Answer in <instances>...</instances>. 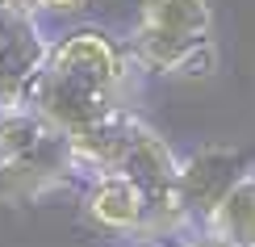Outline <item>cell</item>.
Masks as SVG:
<instances>
[{"instance_id":"1","label":"cell","mask_w":255,"mask_h":247,"mask_svg":"<svg viewBox=\"0 0 255 247\" xmlns=\"http://www.w3.org/2000/svg\"><path fill=\"white\" fill-rule=\"evenodd\" d=\"M134 71L138 67L122 38H113L101 25H80L50 42V55L38 80L29 84L25 105L55 122L71 143H80L109 117L130 109Z\"/></svg>"},{"instance_id":"2","label":"cell","mask_w":255,"mask_h":247,"mask_svg":"<svg viewBox=\"0 0 255 247\" xmlns=\"http://www.w3.org/2000/svg\"><path fill=\"white\" fill-rule=\"evenodd\" d=\"M126 46L151 76H209L218 63L209 0H138Z\"/></svg>"},{"instance_id":"3","label":"cell","mask_w":255,"mask_h":247,"mask_svg":"<svg viewBox=\"0 0 255 247\" xmlns=\"http://www.w3.org/2000/svg\"><path fill=\"white\" fill-rule=\"evenodd\" d=\"M80 180L71 138L34 105H0V193L38 201Z\"/></svg>"},{"instance_id":"4","label":"cell","mask_w":255,"mask_h":247,"mask_svg":"<svg viewBox=\"0 0 255 247\" xmlns=\"http://www.w3.org/2000/svg\"><path fill=\"white\" fill-rule=\"evenodd\" d=\"M80 201H84V214H88L92 227H101L109 235H126V239H155L151 206H146L142 189L126 172H118V168L88 172Z\"/></svg>"},{"instance_id":"5","label":"cell","mask_w":255,"mask_h":247,"mask_svg":"<svg viewBox=\"0 0 255 247\" xmlns=\"http://www.w3.org/2000/svg\"><path fill=\"white\" fill-rule=\"evenodd\" d=\"M46 55H50V38L42 34L38 17L0 8V105L25 101Z\"/></svg>"},{"instance_id":"6","label":"cell","mask_w":255,"mask_h":247,"mask_svg":"<svg viewBox=\"0 0 255 247\" xmlns=\"http://www.w3.org/2000/svg\"><path fill=\"white\" fill-rule=\"evenodd\" d=\"M235 164H239L235 151H222V147H209V151L193 155L188 164H180V197H184V214L197 231L205 222V214L214 210V201L226 193V185L239 176Z\"/></svg>"},{"instance_id":"7","label":"cell","mask_w":255,"mask_h":247,"mask_svg":"<svg viewBox=\"0 0 255 247\" xmlns=\"http://www.w3.org/2000/svg\"><path fill=\"white\" fill-rule=\"evenodd\" d=\"M201 235L226 247H255V172H239L226 185L201 222Z\"/></svg>"},{"instance_id":"8","label":"cell","mask_w":255,"mask_h":247,"mask_svg":"<svg viewBox=\"0 0 255 247\" xmlns=\"http://www.w3.org/2000/svg\"><path fill=\"white\" fill-rule=\"evenodd\" d=\"M130 247H226V243L197 231V235H180V239H130Z\"/></svg>"},{"instance_id":"9","label":"cell","mask_w":255,"mask_h":247,"mask_svg":"<svg viewBox=\"0 0 255 247\" xmlns=\"http://www.w3.org/2000/svg\"><path fill=\"white\" fill-rule=\"evenodd\" d=\"M84 8V0H38V13H76Z\"/></svg>"},{"instance_id":"10","label":"cell","mask_w":255,"mask_h":247,"mask_svg":"<svg viewBox=\"0 0 255 247\" xmlns=\"http://www.w3.org/2000/svg\"><path fill=\"white\" fill-rule=\"evenodd\" d=\"M0 8H17V13H34L38 17V0H0Z\"/></svg>"}]
</instances>
